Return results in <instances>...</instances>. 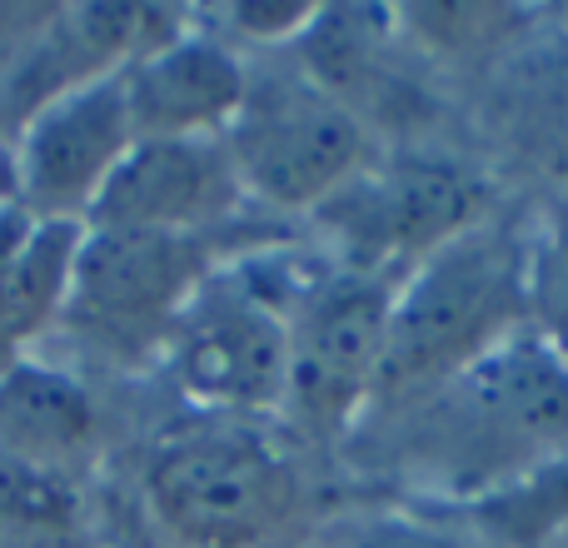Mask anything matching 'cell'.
Listing matches in <instances>:
<instances>
[{"mask_svg": "<svg viewBox=\"0 0 568 548\" xmlns=\"http://www.w3.org/2000/svg\"><path fill=\"white\" fill-rule=\"evenodd\" d=\"M369 419H384L389 469L414 499L469 509L568 449V364L524 329Z\"/></svg>", "mask_w": 568, "mask_h": 548, "instance_id": "cell-1", "label": "cell"}, {"mask_svg": "<svg viewBox=\"0 0 568 548\" xmlns=\"http://www.w3.org/2000/svg\"><path fill=\"white\" fill-rule=\"evenodd\" d=\"M529 260L534 230L514 215H489L404 274L389 294L374 414L434 389L529 329Z\"/></svg>", "mask_w": 568, "mask_h": 548, "instance_id": "cell-2", "label": "cell"}, {"mask_svg": "<svg viewBox=\"0 0 568 548\" xmlns=\"http://www.w3.org/2000/svg\"><path fill=\"white\" fill-rule=\"evenodd\" d=\"M145 504L180 548H284L304 519V484L245 419H210L160 439Z\"/></svg>", "mask_w": 568, "mask_h": 548, "instance_id": "cell-3", "label": "cell"}, {"mask_svg": "<svg viewBox=\"0 0 568 548\" xmlns=\"http://www.w3.org/2000/svg\"><path fill=\"white\" fill-rule=\"evenodd\" d=\"M310 280L284 284L260 255L225 260L165 339L180 394L215 419H260L284 409L290 379V314Z\"/></svg>", "mask_w": 568, "mask_h": 548, "instance_id": "cell-4", "label": "cell"}, {"mask_svg": "<svg viewBox=\"0 0 568 548\" xmlns=\"http://www.w3.org/2000/svg\"><path fill=\"white\" fill-rule=\"evenodd\" d=\"M494 195V175L474 160L414 150L399 160H374L314 220L334 240L344 274L399 284L434 250L499 215Z\"/></svg>", "mask_w": 568, "mask_h": 548, "instance_id": "cell-5", "label": "cell"}, {"mask_svg": "<svg viewBox=\"0 0 568 548\" xmlns=\"http://www.w3.org/2000/svg\"><path fill=\"white\" fill-rule=\"evenodd\" d=\"M225 150L250 200L294 215H320L379 160L374 130L300 65L265 75L250 70L245 105L225 130Z\"/></svg>", "mask_w": 568, "mask_h": 548, "instance_id": "cell-6", "label": "cell"}, {"mask_svg": "<svg viewBox=\"0 0 568 548\" xmlns=\"http://www.w3.org/2000/svg\"><path fill=\"white\" fill-rule=\"evenodd\" d=\"M235 255H245L235 230L225 235L85 230L65 319L110 354L125 359L155 354L165 349L170 329L200 284Z\"/></svg>", "mask_w": 568, "mask_h": 548, "instance_id": "cell-7", "label": "cell"}, {"mask_svg": "<svg viewBox=\"0 0 568 548\" xmlns=\"http://www.w3.org/2000/svg\"><path fill=\"white\" fill-rule=\"evenodd\" d=\"M394 284L359 274L310 280L290 314V379L284 419L314 444H344L379 404L384 324Z\"/></svg>", "mask_w": 568, "mask_h": 548, "instance_id": "cell-8", "label": "cell"}, {"mask_svg": "<svg viewBox=\"0 0 568 548\" xmlns=\"http://www.w3.org/2000/svg\"><path fill=\"white\" fill-rule=\"evenodd\" d=\"M135 145L120 75L36 105L16 135V195L26 220L85 225L100 190Z\"/></svg>", "mask_w": 568, "mask_h": 548, "instance_id": "cell-9", "label": "cell"}, {"mask_svg": "<svg viewBox=\"0 0 568 548\" xmlns=\"http://www.w3.org/2000/svg\"><path fill=\"white\" fill-rule=\"evenodd\" d=\"M250 205L240 170L220 140H135L85 230L140 235H225Z\"/></svg>", "mask_w": 568, "mask_h": 548, "instance_id": "cell-10", "label": "cell"}, {"mask_svg": "<svg viewBox=\"0 0 568 548\" xmlns=\"http://www.w3.org/2000/svg\"><path fill=\"white\" fill-rule=\"evenodd\" d=\"M135 140H220L250 90V65L225 35L175 30L120 70Z\"/></svg>", "mask_w": 568, "mask_h": 548, "instance_id": "cell-11", "label": "cell"}, {"mask_svg": "<svg viewBox=\"0 0 568 548\" xmlns=\"http://www.w3.org/2000/svg\"><path fill=\"white\" fill-rule=\"evenodd\" d=\"M190 20L180 10L160 6H75L60 10L45 30H40L36 50L20 60L10 90L20 95V120L36 105L80 90L90 80L120 75L130 60H140L150 45L170 40L175 30H185Z\"/></svg>", "mask_w": 568, "mask_h": 548, "instance_id": "cell-12", "label": "cell"}, {"mask_svg": "<svg viewBox=\"0 0 568 548\" xmlns=\"http://www.w3.org/2000/svg\"><path fill=\"white\" fill-rule=\"evenodd\" d=\"M90 434H95V409L75 379L26 359H10L0 369V454L6 459L50 474L60 459L85 449Z\"/></svg>", "mask_w": 568, "mask_h": 548, "instance_id": "cell-13", "label": "cell"}, {"mask_svg": "<svg viewBox=\"0 0 568 548\" xmlns=\"http://www.w3.org/2000/svg\"><path fill=\"white\" fill-rule=\"evenodd\" d=\"M499 125L524 165L568 190V35L514 65Z\"/></svg>", "mask_w": 568, "mask_h": 548, "instance_id": "cell-14", "label": "cell"}, {"mask_svg": "<svg viewBox=\"0 0 568 548\" xmlns=\"http://www.w3.org/2000/svg\"><path fill=\"white\" fill-rule=\"evenodd\" d=\"M464 514H474L499 548H549L559 534H568V449L549 454Z\"/></svg>", "mask_w": 568, "mask_h": 548, "instance_id": "cell-15", "label": "cell"}, {"mask_svg": "<svg viewBox=\"0 0 568 548\" xmlns=\"http://www.w3.org/2000/svg\"><path fill=\"white\" fill-rule=\"evenodd\" d=\"M529 334L568 364V220L534 230L529 260Z\"/></svg>", "mask_w": 568, "mask_h": 548, "instance_id": "cell-16", "label": "cell"}, {"mask_svg": "<svg viewBox=\"0 0 568 548\" xmlns=\"http://www.w3.org/2000/svg\"><path fill=\"white\" fill-rule=\"evenodd\" d=\"M70 509V499L60 494V484L45 469H30L20 459L0 454V519L16 524H60Z\"/></svg>", "mask_w": 568, "mask_h": 548, "instance_id": "cell-17", "label": "cell"}, {"mask_svg": "<svg viewBox=\"0 0 568 548\" xmlns=\"http://www.w3.org/2000/svg\"><path fill=\"white\" fill-rule=\"evenodd\" d=\"M320 6H300V0H260V6H230L225 10V40H245V45H294L304 26L314 20Z\"/></svg>", "mask_w": 568, "mask_h": 548, "instance_id": "cell-18", "label": "cell"}, {"mask_svg": "<svg viewBox=\"0 0 568 548\" xmlns=\"http://www.w3.org/2000/svg\"><path fill=\"white\" fill-rule=\"evenodd\" d=\"M334 548H469L464 539H454L449 529L429 519H414V514H374L359 519L354 529H344Z\"/></svg>", "mask_w": 568, "mask_h": 548, "instance_id": "cell-19", "label": "cell"}]
</instances>
